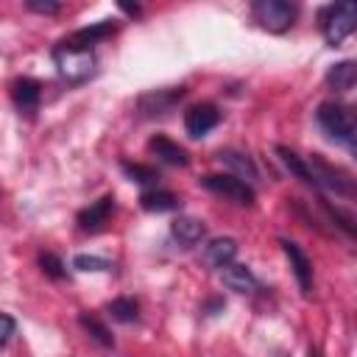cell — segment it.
<instances>
[{
  "mask_svg": "<svg viewBox=\"0 0 357 357\" xmlns=\"http://www.w3.org/2000/svg\"><path fill=\"white\" fill-rule=\"evenodd\" d=\"M220 282L226 290H234V293H257L259 290V279L251 273V268L237 265V262H229L226 268H220Z\"/></svg>",
  "mask_w": 357,
  "mask_h": 357,
  "instance_id": "15",
  "label": "cell"
},
{
  "mask_svg": "<svg viewBox=\"0 0 357 357\" xmlns=\"http://www.w3.org/2000/svg\"><path fill=\"white\" fill-rule=\"evenodd\" d=\"M318 25H321L324 42H326L329 47L343 45V42L354 33V25H357V8H354V3L326 6V8L318 14Z\"/></svg>",
  "mask_w": 357,
  "mask_h": 357,
  "instance_id": "3",
  "label": "cell"
},
{
  "mask_svg": "<svg viewBox=\"0 0 357 357\" xmlns=\"http://www.w3.org/2000/svg\"><path fill=\"white\" fill-rule=\"evenodd\" d=\"M279 245H282L284 257L290 259V271H293V276H296V284H298L301 296H312V287H315V279H312V259L301 251L298 243H293V240H287V237H282Z\"/></svg>",
  "mask_w": 357,
  "mask_h": 357,
  "instance_id": "9",
  "label": "cell"
},
{
  "mask_svg": "<svg viewBox=\"0 0 357 357\" xmlns=\"http://www.w3.org/2000/svg\"><path fill=\"white\" fill-rule=\"evenodd\" d=\"M106 312L112 315V321L117 324H134L139 318V301L131 298V296H120V298H112L106 304Z\"/></svg>",
  "mask_w": 357,
  "mask_h": 357,
  "instance_id": "22",
  "label": "cell"
},
{
  "mask_svg": "<svg viewBox=\"0 0 357 357\" xmlns=\"http://www.w3.org/2000/svg\"><path fill=\"white\" fill-rule=\"evenodd\" d=\"M237 251H240V245H237L234 237H215V240H209V243L204 245L201 259H204L209 268H226L229 262H234Z\"/></svg>",
  "mask_w": 357,
  "mask_h": 357,
  "instance_id": "16",
  "label": "cell"
},
{
  "mask_svg": "<svg viewBox=\"0 0 357 357\" xmlns=\"http://www.w3.org/2000/svg\"><path fill=\"white\" fill-rule=\"evenodd\" d=\"M315 123L326 134V139H332L335 145H340L349 153H354L357 120H354V109L351 106H346L340 100H324L315 109Z\"/></svg>",
  "mask_w": 357,
  "mask_h": 357,
  "instance_id": "1",
  "label": "cell"
},
{
  "mask_svg": "<svg viewBox=\"0 0 357 357\" xmlns=\"http://www.w3.org/2000/svg\"><path fill=\"white\" fill-rule=\"evenodd\" d=\"M170 234L181 243V245H195V243H201L204 240V234H206V226H204V220H198V218H190V215H178V218H173V223H170Z\"/></svg>",
  "mask_w": 357,
  "mask_h": 357,
  "instance_id": "18",
  "label": "cell"
},
{
  "mask_svg": "<svg viewBox=\"0 0 357 357\" xmlns=\"http://www.w3.org/2000/svg\"><path fill=\"white\" fill-rule=\"evenodd\" d=\"M251 17L268 33H284V31L293 28V22L298 17V6L287 3V0H254L251 3Z\"/></svg>",
  "mask_w": 357,
  "mask_h": 357,
  "instance_id": "4",
  "label": "cell"
},
{
  "mask_svg": "<svg viewBox=\"0 0 357 357\" xmlns=\"http://www.w3.org/2000/svg\"><path fill=\"white\" fill-rule=\"evenodd\" d=\"M120 8H123L126 14H134V17L139 14V6H126V3H120Z\"/></svg>",
  "mask_w": 357,
  "mask_h": 357,
  "instance_id": "28",
  "label": "cell"
},
{
  "mask_svg": "<svg viewBox=\"0 0 357 357\" xmlns=\"http://www.w3.org/2000/svg\"><path fill=\"white\" fill-rule=\"evenodd\" d=\"M273 153L279 156V162L290 170V176H296L301 184H307V187H312L315 192H318V187H315V176H312V170H310V162L304 159V156H298L293 148H287V145H276L273 148Z\"/></svg>",
  "mask_w": 357,
  "mask_h": 357,
  "instance_id": "17",
  "label": "cell"
},
{
  "mask_svg": "<svg viewBox=\"0 0 357 357\" xmlns=\"http://www.w3.org/2000/svg\"><path fill=\"white\" fill-rule=\"evenodd\" d=\"M187 95V86H167V89H151L139 95L137 100V117L139 120H156L165 117L181 98Z\"/></svg>",
  "mask_w": 357,
  "mask_h": 357,
  "instance_id": "7",
  "label": "cell"
},
{
  "mask_svg": "<svg viewBox=\"0 0 357 357\" xmlns=\"http://www.w3.org/2000/svg\"><path fill=\"white\" fill-rule=\"evenodd\" d=\"M117 33V20H100V22H92L86 28H78L73 31L70 36H64V42L75 45V47H86V50H95V45L106 42L109 36Z\"/></svg>",
  "mask_w": 357,
  "mask_h": 357,
  "instance_id": "11",
  "label": "cell"
},
{
  "mask_svg": "<svg viewBox=\"0 0 357 357\" xmlns=\"http://www.w3.org/2000/svg\"><path fill=\"white\" fill-rule=\"evenodd\" d=\"M220 117H223V112L215 103H195L184 112V131L190 139H201L212 128H218Z\"/></svg>",
  "mask_w": 357,
  "mask_h": 357,
  "instance_id": "8",
  "label": "cell"
},
{
  "mask_svg": "<svg viewBox=\"0 0 357 357\" xmlns=\"http://www.w3.org/2000/svg\"><path fill=\"white\" fill-rule=\"evenodd\" d=\"M11 100L20 112H36L39 103H42V84L31 75H22V78H14L11 81Z\"/></svg>",
  "mask_w": 357,
  "mask_h": 357,
  "instance_id": "12",
  "label": "cell"
},
{
  "mask_svg": "<svg viewBox=\"0 0 357 357\" xmlns=\"http://www.w3.org/2000/svg\"><path fill=\"white\" fill-rule=\"evenodd\" d=\"M218 162H220L223 167H229L234 178H240V181H245V184L257 181V176H259L254 159H251L248 153L237 151V148H220V151H218Z\"/></svg>",
  "mask_w": 357,
  "mask_h": 357,
  "instance_id": "14",
  "label": "cell"
},
{
  "mask_svg": "<svg viewBox=\"0 0 357 357\" xmlns=\"http://www.w3.org/2000/svg\"><path fill=\"white\" fill-rule=\"evenodd\" d=\"M148 151H151L162 165H170V167H187V165H190V153H187L178 142H173L170 137H165V134L151 137V139H148Z\"/></svg>",
  "mask_w": 357,
  "mask_h": 357,
  "instance_id": "13",
  "label": "cell"
},
{
  "mask_svg": "<svg viewBox=\"0 0 357 357\" xmlns=\"http://www.w3.org/2000/svg\"><path fill=\"white\" fill-rule=\"evenodd\" d=\"M198 184L204 190H209L212 195H220V198H226V201H231L237 206H251L254 198H257L254 187L240 181V178H234L231 173H206V176L198 178Z\"/></svg>",
  "mask_w": 357,
  "mask_h": 357,
  "instance_id": "5",
  "label": "cell"
},
{
  "mask_svg": "<svg viewBox=\"0 0 357 357\" xmlns=\"http://www.w3.org/2000/svg\"><path fill=\"white\" fill-rule=\"evenodd\" d=\"M307 357H324V354H321L318 346H310V349H307Z\"/></svg>",
  "mask_w": 357,
  "mask_h": 357,
  "instance_id": "29",
  "label": "cell"
},
{
  "mask_svg": "<svg viewBox=\"0 0 357 357\" xmlns=\"http://www.w3.org/2000/svg\"><path fill=\"white\" fill-rule=\"evenodd\" d=\"M307 162H310V170H312V176H315V187H318V192H321V190H329V192H335V195H346V198L354 195V181H351L349 173H343L340 167H332V165L324 162L318 153H312Z\"/></svg>",
  "mask_w": 357,
  "mask_h": 357,
  "instance_id": "6",
  "label": "cell"
},
{
  "mask_svg": "<svg viewBox=\"0 0 357 357\" xmlns=\"http://www.w3.org/2000/svg\"><path fill=\"white\" fill-rule=\"evenodd\" d=\"M73 268L81 273H109L114 268V262H109L106 257H98V254H75Z\"/></svg>",
  "mask_w": 357,
  "mask_h": 357,
  "instance_id": "24",
  "label": "cell"
},
{
  "mask_svg": "<svg viewBox=\"0 0 357 357\" xmlns=\"http://www.w3.org/2000/svg\"><path fill=\"white\" fill-rule=\"evenodd\" d=\"M354 81H357V61L351 59H343L326 70V86L332 92H349L354 89Z\"/></svg>",
  "mask_w": 357,
  "mask_h": 357,
  "instance_id": "19",
  "label": "cell"
},
{
  "mask_svg": "<svg viewBox=\"0 0 357 357\" xmlns=\"http://www.w3.org/2000/svg\"><path fill=\"white\" fill-rule=\"evenodd\" d=\"M120 170H123L131 181L145 184L148 190L156 187V181H159V170L151 167V165H142V162H128V159H123V162H120Z\"/></svg>",
  "mask_w": 357,
  "mask_h": 357,
  "instance_id": "23",
  "label": "cell"
},
{
  "mask_svg": "<svg viewBox=\"0 0 357 357\" xmlns=\"http://www.w3.org/2000/svg\"><path fill=\"white\" fill-rule=\"evenodd\" d=\"M25 8L33 11V14H45V17H50V14H59V11H61V3H56V0H28Z\"/></svg>",
  "mask_w": 357,
  "mask_h": 357,
  "instance_id": "26",
  "label": "cell"
},
{
  "mask_svg": "<svg viewBox=\"0 0 357 357\" xmlns=\"http://www.w3.org/2000/svg\"><path fill=\"white\" fill-rule=\"evenodd\" d=\"M17 335V318L8 312H0V349Z\"/></svg>",
  "mask_w": 357,
  "mask_h": 357,
  "instance_id": "27",
  "label": "cell"
},
{
  "mask_svg": "<svg viewBox=\"0 0 357 357\" xmlns=\"http://www.w3.org/2000/svg\"><path fill=\"white\" fill-rule=\"evenodd\" d=\"M112 215H114V195L106 192V195H100L98 201H92L89 206L78 209L75 223H78L81 231H100V229L109 223Z\"/></svg>",
  "mask_w": 357,
  "mask_h": 357,
  "instance_id": "10",
  "label": "cell"
},
{
  "mask_svg": "<svg viewBox=\"0 0 357 357\" xmlns=\"http://www.w3.org/2000/svg\"><path fill=\"white\" fill-rule=\"evenodd\" d=\"M50 59H53V67L59 73L61 81H67L70 86H78V84H86L92 75H95V50H86V47H75L70 42H59L53 45L50 50Z\"/></svg>",
  "mask_w": 357,
  "mask_h": 357,
  "instance_id": "2",
  "label": "cell"
},
{
  "mask_svg": "<svg viewBox=\"0 0 357 357\" xmlns=\"http://www.w3.org/2000/svg\"><path fill=\"white\" fill-rule=\"evenodd\" d=\"M139 206L145 209V212H173V209H178L181 206V198L176 195V192H170V190H156V187H151V190H145L142 195H139Z\"/></svg>",
  "mask_w": 357,
  "mask_h": 357,
  "instance_id": "20",
  "label": "cell"
},
{
  "mask_svg": "<svg viewBox=\"0 0 357 357\" xmlns=\"http://www.w3.org/2000/svg\"><path fill=\"white\" fill-rule=\"evenodd\" d=\"M78 324H81V329H84L100 349H114V335H112V329H109L95 312H78Z\"/></svg>",
  "mask_w": 357,
  "mask_h": 357,
  "instance_id": "21",
  "label": "cell"
},
{
  "mask_svg": "<svg viewBox=\"0 0 357 357\" xmlns=\"http://www.w3.org/2000/svg\"><path fill=\"white\" fill-rule=\"evenodd\" d=\"M39 268H42V273H45L47 279H53V282H59V279L67 276L64 262H61L56 254H50V251H42V254H39Z\"/></svg>",
  "mask_w": 357,
  "mask_h": 357,
  "instance_id": "25",
  "label": "cell"
}]
</instances>
